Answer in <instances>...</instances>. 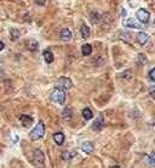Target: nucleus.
Wrapping results in <instances>:
<instances>
[{
    "label": "nucleus",
    "mask_w": 155,
    "mask_h": 168,
    "mask_svg": "<svg viewBox=\"0 0 155 168\" xmlns=\"http://www.w3.org/2000/svg\"><path fill=\"white\" fill-rule=\"evenodd\" d=\"M43 56H44L45 61L47 62V64H51V62H54V54L51 53V51H49V50H46L43 53Z\"/></svg>",
    "instance_id": "ddd939ff"
},
{
    "label": "nucleus",
    "mask_w": 155,
    "mask_h": 168,
    "mask_svg": "<svg viewBox=\"0 0 155 168\" xmlns=\"http://www.w3.org/2000/svg\"><path fill=\"white\" fill-rule=\"evenodd\" d=\"M54 140H55V143L57 145H62L64 143V134L61 133V132L56 133V134H54Z\"/></svg>",
    "instance_id": "9b49d317"
},
{
    "label": "nucleus",
    "mask_w": 155,
    "mask_h": 168,
    "mask_svg": "<svg viewBox=\"0 0 155 168\" xmlns=\"http://www.w3.org/2000/svg\"><path fill=\"white\" fill-rule=\"evenodd\" d=\"M149 94H150V96L155 99V85H152L150 88H149Z\"/></svg>",
    "instance_id": "b1692460"
},
{
    "label": "nucleus",
    "mask_w": 155,
    "mask_h": 168,
    "mask_svg": "<svg viewBox=\"0 0 155 168\" xmlns=\"http://www.w3.org/2000/svg\"><path fill=\"white\" fill-rule=\"evenodd\" d=\"M80 33L82 35V38H89L90 37V28L86 26V24H82L81 26V28H80Z\"/></svg>",
    "instance_id": "2eb2a0df"
},
{
    "label": "nucleus",
    "mask_w": 155,
    "mask_h": 168,
    "mask_svg": "<svg viewBox=\"0 0 155 168\" xmlns=\"http://www.w3.org/2000/svg\"><path fill=\"white\" fill-rule=\"evenodd\" d=\"M45 3H46V0H36V4L38 5H44Z\"/></svg>",
    "instance_id": "bb28decb"
},
{
    "label": "nucleus",
    "mask_w": 155,
    "mask_h": 168,
    "mask_svg": "<svg viewBox=\"0 0 155 168\" xmlns=\"http://www.w3.org/2000/svg\"><path fill=\"white\" fill-rule=\"evenodd\" d=\"M59 37H61V39L62 40H70V38H72V32L68 29V28H63L62 31H61V33H59Z\"/></svg>",
    "instance_id": "6e6552de"
},
{
    "label": "nucleus",
    "mask_w": 155,
    "mask_h": 168,
    "mask_svg": "<svg viewBox=\"0 0 155 168\" xmlns=\"http://www.w3.org/2000/svg\"><path fill=\"white\" fill-rule=\"evenodd\" d=\"M148 39H149V35L147 33H144V32H139V33H137V40H138V43L141 45H144L147 42H148Z\"/></svg>",
    "instance_id": "1a4fd4ad"
},
{
    "label": "nucleus",
    "mask_w": 155,
    "mask_h": 168,
    "mask_svg": "<svg viewBox=\"0 0 155 168\" xmlns=\"http://www.w3.org/2000/svg\"><path fill=\"white\" fill-rule=\"evenodd\" d=\"M90 21H91V23H98L101 21V16L97 13V12H91L90 13Z\"/></svg>",
    "instance_id": "a211bd4d"
},
{
    "label": "nucleus",
    "mask_w": 155,
    "mask_h": 168,
    "mask_svg": "<svg viewBox=\"0 0 155 168\" xmlns=\"http://www.w3.org/2000/svg\"><path fill=\"white\" fill-rule=\"evenodd\" d=\"M70 116H72V111H70L69 109H66V110L63 111V117H64L66 120H69V118H70Z\"/></svg>",
    "instance_id": "4be33fe9"
},
{
    "label": "nucleus",
    "mask_w": 155,
    "mask_h": 168,
    "mask_svg": "<svg viewBox=\"0 0 155 168\" xmlns=\"http://www.w3.org/2000/svg\"><path fill=\"white\" fill-rule=\"evenodd\" d=\"M12 140H13V141H15V143H16V141H18V138H17V136H15V138H13V139H12Z\"/></svg>",
    "instance_id": "c85d7f7f"
},
{
    "label": "nucleus",
    "mask_w": 155,
    "mask_h": 168,
    "mask_svg": "<svg viewBox=\"0 0 155 168\" xmlns=\"http://www.w3.org/2000/svg\"><path fill=\"white\" fill-rule=\"evenodd\" d=\"M51 99H52V101H55L59 105H64V102H66V93H64V90L56 88L54 90V93H52V95H51Z\"/></svg>",
    "instance_id": "f03ea898"
},
{
    "label": "nucleus",
    "mask_w": 155,
    "mask_h": 168,
    "mask_svg": "<svg viewBox=\"0 0 155 168\" xmlns=\"http://www.w3.org/2000/svg\"><path fill=\"white\" fill-rule=\"evenodd\" d=\"M124 26L125 27H129V28H136V29L141 28V23L137 22L136 18H125Z\"/></svg>",
    "instance_id": "423d86ee"
},
{
    "label": "nucleus",
    "mask_w": 155,
    "mask_h": 168,
    "mask_svg": "<svg viewBox=\"0 0 155 168\" xmlns=\"http://www.w3.org/2000/svg\"><path fill=\"white\" fill-rule=\"evenodd\" d=\"M81 53L84 56H89L92 53V46L90 44H85L81 46Z\"/></svg>",
    "instance_id": "4468645a"
},
{
    "label": "nucleus",
    "mask_w": 155,
    "mask_h": 168,
    "mask_svg": "<svg viewBox=\"0 0 155 168\" xmlns=\"http://www.w3.org/2000/svg\"><path fill=\"white\" fill-rule=\"evenodd\" d=\"M144 160H145V163H147L148 166H152V167H154V166H155V158H153L152 156L147 155Z\"/></svg>",
    "instance_id": "412c9836"
},
{
    "label": "nucleus",
    "mask_w": 155,
    "mask_h": 168,
    "mask_svg": "<svg viewBox=\"0 0 155 168\" xmlns=\"http://www.w3.org/2000/svg\"><path fill=\"white\" fill-rule=\"evenodd\" d=\"M4 48H5V46H4V43H2L1 40H0V51H1V50H2Z\"/></svg>",
    "instance_id": "cd10ccee"
},
{
    "label": "nucleus",
    "mask_w": 155,
    "mask_h": 168,
    "mask_svg": "<svg viewBox=\"0 0 155 168\" xmlns=\"http://www.w3.org/2000/svg\"><path fill=\"white\" fill-rule=\"evenodd\" d=\"M111 168H120V167H119V166H113Z\"/></svg>",
    "instance_id": "c756f323"
},
{
    "label": "nucleus",
    "mask_w": 155,
    "mask_h": 168,
    "mask_svg": "<svg viewBox=\"0 0 155 168\" xmlns=\"http://www.w3.org/2000/svg\"><path fill=\"white\" fill-rule=\"evenodd\" d=\"M81 150H82L85 154H91V152L93 151V145H92V143H90V141H85V143H82V145H81Z\"/></svg>",
    "instance_id": "9d476101"
},
{
    "label": "nucleus",
    "mask_w": 155,
    "mask_h": 168,
    "mask_svg": "<svg viewBox=\"0 0 155 168\" xmlns=\"http://www.w3.org/2000/svg\"><path fill=\"white\" fill-rule=\"evenodd\" d=\"M102 127H103V117L100 116L96 121H95V123L92 125V128L95 129V130H97V132H100L101 129H102Z\"/></svg>",
    "instance_id": "f8f14e48"
},
{
    "label": "nucleus",
    "mask_w": 155,
    "mask_h": 168,
    "mask_svg": "<svg viewBox=\"0 0 155 168\" xmlns=\"http://www.w3.org/2000/svg\"><path fill=\"white\" fill-rule=\"evenodd\" d=\"M20 122L22 123L23 127H31L33 124L34 120L32 116H28V115H22L20 117Z\"/></svg>",
    "instance_id": "0eeeda50"
},
{
    "label": "nucleus",
    "mask_w": 155,
    "mask_h": 168,
    "mask_svg": "<svg viewBox=\"0 0 155 168\" xmlns=\"http://www.w3.org/2000/svg\"><path fill=\"white\" fill-rule=\"evenodd\" d=\"M145 61H147V59H145V55L144 54H139L138 55V64H145Z\"/></svg>",
    "instance_id": "5701e85b"
},
{
    "label": "nucleus",
    "mask_w": 155,
    "mask_h": 168,
    "mask_svg": "<svg viewBox=\"0 0 155 168\" xmlns=\"http://www.w3.org/2000/svg\"><path fill=\"white\" fill-rule=\"evenodd\" d=\"M75 155H77V154H75L74 151H64V152L62 154V158H63L64 161H69V160L74 158Z\"/></svg>",
    "instance_id": "f3484780"
},
{
    "label": "nucleus",
    "mask_w": 155,
    "mask_h": 168,
    "mask_svg": "<svg viewBox=\"0 0 155 168\" xmlns=\"http://www.w3.org/2000/svg\"><path fill=\"white\" fill-rule=\"evenodd\" d=\"M138 1L139 0H129V4L131 5V8H136L138 5Z\"/></svg>",
    "instance_id": "393cba45"
},
{
    "label": "nucleus",
    "mask_w": 155,
    "mask_h": 168,
    "mask_svg": "<svg viewBox=\"0 0 155 168\" xmlns=\"http://www.w3.org/2000/svg\"><path fill=\"white\" fill-rule=\"evenodd\" d=\"M136 17L139 21V23H148L149 18H150V13L147 11L145 9H139L136 12Z\"/></svg>",
    "instance_id": "39448f33"
},
{
    "label": "nucleus",
    "mask_w": 155,
    "mask_h": 168,
    "mask_svg": "<svg viewBox=\"0 0 155 168\" xmlns=\"http://www.w3.org/2000/svg\"><path fill=\"white\" fill-rule=\"evenodd\" d=\"M27 48L31 50V51H35L38 49V42L34 40V39H31L27 42Z\"/></svg>",
    "instance_id": "dca6fc26"
},
{
    "label": "nucleus",
    "mask_w": 155,
    "mask_h": 168,
    "mask_svg": "<svg viewBox=\"0 0 155 168\" xmlns=\"http://www.w3.org/2000/svg\"><path fill=\"white\" fill-rule=\"evenodd\" d=\"M73 83L72 80L68 78V77H61V78L57 80V88L62 90H69L72 88Z\"/></svg>",
    "instance_id": "20e7f679"
},
{
    "label": "nucleus",
    "mask_w": 155,
    "mask_h": 168,
    "mask_svg": "<svg viewBox=\"0 0 155 168\" xmlns=\"http://www.w3.org/2000/svg\"><path fill=\"white\" fill-rule=\"evenodd\" d=\"M44 161H45V156L43 154V151L40 150H35L34 151V157H33V162L35 165V167L41 168L44 166Z\"/></svg>",
    "instance_id": "7ed1b4c3"
},
{
    "label": "nucleus",
    "mask_w": 155,
    "mask_h": 168,
    "mask_svg": "<svg viewBox=\"0 0 155 168\" xmlns=\"http://www.w3.org/2000/svg\"><path fill=\"white\" fill-rule=\"evenodd\" d=\"M10 37H11L12 40H17V39L20 38V32H18V29L11 28V29H10Z\"/></svg>",
    "instance_id": "aec40b11"
},
{
    "label": "nucleus",
    "mask_w": 155,
    "mask_h": 168,
    "mask_svg": "<svg viewBox=\"0 0 155 168\" xmlns=\"http://www.w3.org/2000/svg\"><path fill=\"white\" fill-rule=\"evenodd\" d=\"M149 78L152 79L153 82H155V68H153V69L149 72Z\"/></svg>",
    "instance_id": "a878e982"
},
{
    "label": "nucleus",
    "mask_w": 155,
    "mask_h": 168,
    "mask_svg": "<svg viewBox=\"0 0 155 168\" xmlns=\"http://www.w3.org/2000/svg\"><path fill=\"white\" fill-rule=\"evenodd\" d=\"M44 133H45V125H44V122H39V123L35 125V128H34L33 130L29 133V138L32 139V140H39L40 138H43L44 136Z\"/></svg>",
    "instance_id": "f257e3e1"
},
{
    "label": "nucleus",
    "mask_w": 155,
    "mask_h": 168,
    "mask_svg": "<svg viewBox=\"0 0 155 168\" xmlns=\"http://www.w3.org/2000/svg\"><path fill=\"white\" fill-rule=\"evenodd\" d=\"M92 116H93V113H92V111L90 110L89 107H86V109H84V110H82V117H84L85 120H87V121H89V120L92 118Z\"/></svg>",
    "instance_id": "6ab92c4d"
}]
</instances>
